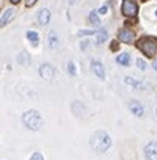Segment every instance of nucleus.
<instances>
[{
	"label": "nucleus",
	"mask_w": 157,
	"mask_h": 160,
	"mask_svg": "<svg viewBox=\"0 0 157 160\" xmlns=\"http://www.w3.org/2000/svg\"><path fill=\"white\" fill-rule=\"evenodd\" d=\"M111 146V138L109 135L103 130H99L95 132L92 136H91V148L99 152V154H103L105 151H108V148Z\"/></svg>",
	"instance_id": "nucleus-1"
},
{
	"label": "nucleus",
	"mask_w": 157,
	"mask_h": 160,
	"mask_svg": "<svg viewBox=\"0 0 157 160\" xmlns=\"http://www.w3.org/2000/svg\"><path fill=\"white\" fill-rule=\"evenodd\" d=\"M22 124L26 125V128H29L32 132H38L43 127V118L38 111L30 109V111H26L22 114Z\"/></svg>",
	"instance_id": "nucleus-2"
},
{
	"label": "nucleus",
	"mask_w": 157,
	"mask_h": 160,
	"mask_svg": "<svg viewBox=\"0 0 157 160\" xmlns=\"http://www.w3.org/2000/svg\"><path fill=\"white\" fill-rule=\"evenodd\" d=\"M138 48L148 56V57H152L155 56L157 52V41L152 40V38H143L138 41Z\"/></svg>",
	"instance_id": "nucleus-3"
},
{
	"label": "nucleus",
	"mask_w": 157,
	"mask_h": 160,
	"mask_svg": "<svg viewBox=\"0 0 157 160\" xmlns=\"http://www.w3.org/2000/svg\"><path fill=\"white\" fill-rule=\"evenodd\" d=\"M122 13L125 16H135L138 13V5L133 0H124L122 2Z\"/></svg>",
	"instance_id": "nucleus-4"
},
{
	"label": "nucleus",
	"mask_w": 157,
	"mask_h": 160,
	"mask_svg": "<svg viewBox=\"0 0 157 160\" xmlns=\"http://www.w3.org/2000/svg\"><path fill=\"white\" fill-rule=\"evenodd\" d=\"M38 73L40 76L44 79V81H51L54 78V68L49 65V63H43L40 68H38Z\"/></svg>",
	"instance_id": "nucleus-5"
},
{
	"label": "nucleus",
	"mask_w": 157,
	"mask_h": 160,
	"mask_svg": "<svg viewBox=\"0 0 157 160\" xmlns=\"http://www.w3.org/2000/svg\"><path fill=\"white\" fill-rule=\"evenodd\" d=\"M144 155H146L148 160H157V143L155 141H151V143L146 144Z\"/></svg>",
	"instance_id": "nucleus-6"
},
{
	"label": "nucleus",
	"mask_w": 157,
	"mask_h": 160,
	"mask_svg": "<svg viewBox=\"0 0 157 160\" xmlns=\"http://www.w3.org/2000/svg\"><path fill=\"white\" fill-rule=\"evenodd\" d=\"M129 109L132 111V114H135L137 118H143V114H144L143 105H141L140 102H137V100H132V102L129 103Z\"/></svg>",
	"instance_id": "nucleus-7"
},
{
	"label": "nucleus",
	"mask_w": 157,
	"mask_h": 160,
	"mask_svg": "<svg viewBox=\"0 0 157 160\" xmlns=\"http://www.w3.org/2000/svg\"><path fill=\"white\" fill-rule=\"evenodd\" d=\"M92 72L95 73V76L97 78H100V79H105V68H103V65L99 62V60H92Z\"/></svg>",
	"instance_id": "nucleus-8"
},
{
	"label": "nucleus",
	"mask_w": 157,
	"mask_h": 160,
	"mask_svg": "<svg viewBox=\"0 0 157 160\" xmlns=\"http://www.w3.org/2000/svg\"><path fill=\"white\" fill-rule=\"evenodd\" d=\"M119 40L122 41V43H133V38H135V35H133V32L132 30H129V29H122L121 32H119Z\"/></svg>",
	"instance_id": "nucleus-9"
},
{
	"label": "nucleus",
	"mask_w": 157,
	"mask_h": 160,
	"mask_svg": "<svg viewBox=\"0 0 157 160\" xmlns=\"http://www.w3.org/2000/svg\"><path fill=\"white\" fill-rule=\"evenodd\" d=\"M49 18H51L49 10H48V8H43V10L38 13V22H40V26H48Z\"/></svg>",
	"instance_id": "nucleus-10"
},
{
	"label": "nucleus",
	"mask_w": 157,
	"mask_h": 160,
	"mask_svg": "<svg viewBox=\"0 0 157 160\" xmlns=\"http://www.w3.org/2000/svg\"><path fill=\"white\" fill-rule=\"evenodd\" d=\"M13 16H14V10H11V8H8L3 14H2V18H0V27H3V26H7L8 22L13 19Z\"/></svg>",
	"instance_id": "nucleus-11"
},
{
	"label": "nucleus",
	"mask_w": 157,
	"mask_h": 160,
	"mask_svg": "<svg viewBox=\"0 0 157 160\" xmlns=\"http://www.w3.org/2000/svg\"><path fill=\"white\" fill-rule=\"evenodd\" d=\"M48 43H49L51 49H56V48H57V44H59V38H57V33H56L54 30H51V32L48 33Z\"/></svg>",
	"instance_id": "nucleus-12"
},
{
	"label": "nucleus",
	"mask_w": 157,
	"mask_h": 160,
	"mask_svg": "<svg viewBox=\"0 0 157 160\" xmlns=\"http://www.w3.org/2000/svg\"><path fill=\"white\" fill-rule=\"evenodd\" d=\"M118 63L119 65H122V67H127L129 63H130V54L129 52H122V54H119L118 56Z\"/></svg>",
	"instance_id": "nucleus-13"
},
{
	"label": "nucleus",
	"mask_w": 157,
	"mask_h": 160,
	"mask_svg": "<svg viewBox=\"0 0 157 160\" xmlns=\"http://www.w3.org/2000/svg\"><path fill=\"white\" fill-rule=\"evenodd\" d=\"M18 62H19L21 65H29V63H30V56H29L26 51H22V52L18 56Z\"/></svg>",
	"instance_id": "nucleus-14"
},
{
	"label": "nucleus",
	"mask_w": 157,
	"mask_h": 160,
	"mask_svg": "<svg viewBox=\"0 0 157 160\" xmlns=\"http://www.w3.org/2000/svg\"><path fill=\"white\" fill-rule=\"evenodd\" d=\"M72 109H73L75 114H78V116H83V114H84V106H83L81 102H75L72 105Z\"/></svg>",
	"instance_id": "nucleus-15"
},
{
	"label": "nucleus",
	"mask_w": 157,
	"mask_h": 160,
	"mask_svg": "<svg viewBox=\"0 0 157 160\" xmlns=\"http://www.w3.org/2000/svg\"><path fill=\"white\" fill-rule=\"evenodd\" d=\"M106 38H108V32H106L105 29H102L100 32H97V44L105 43V41H106Z\"/></svg>",
	"instance_id": "nucleus-16"
},
{
	"label": "nucleus",
	"mask_w": 157,
	"mask_h": 160,
	"mask_svg": "<svg viewBox=\"0 0 157 160\" xmlns=\"http://www.w3.org/2000/svg\"><path fill=\"white\" fill-rule=\"evenodd\" d=\"M89 22H92L94 26H100V19H99V13L97 11L89 13Z\"/></svg>",
	"instance_id": "nucleus-17"
},
{
	"label": "nucleus",
	"mask_w": 157,
	"mask_h": 160,
	"mask_svg": "<svg viewBox=\"0 0 157 160\" xmlns=\"http://www.w3.org/2000/svg\"><path fill=\"white\" fill-rule=\"evenodd\" d=\"M125 82H127V84H130V86H133L135 89H143V87H144V84H143V82H138L137 79H132V78H125Z\"/></svg>",
	"instance_id": "nucleus-18"
},
{
	"label": "nucleus",
	"mask_w": 157,
	"mask_h": 160,
	"mask_svg": "<svg viewBox=\"0 0 157 160\" xmlns=\"http://www.w3.org/2000/svg\"><path fill=\"white\" fill-rule=\"evenodd\" d=\"M27 38H29V40H30V43H33V44H37V43L40 41V37H38V33H37V32H33V30L27 32Z\"/></svg>",
	"instance_id": "nucleus-19"
},
{
	"label": "nucleus",
	"mask_w": 157,
	"mask_h": 160,
	"mask_svg": "<svg viewBox=\"0 0 157 160\" xmlns=\"http://www.w3.org/2000/svg\"><path fill=\"white\" fill-rule=\"evenodd\" d=\"M137 67L140 68V70H146V62L143 59H137Z\"/></svg>",
	"instance_id": "nucleus-20"
},
{
	"label": "nucleus",
	"mask_w": 157,
	"mask_h": 160,
	"mask_svg": "<svg viewBox=\"0 0 157 160\" xmlns=\"http://www.w3.org/2000/svg\"><path fill=\"white\" fill-rule=\"evenodd\" d=\"M30 160H44V158H43V154L41 152H33L32 157H30Z\"/></svg>",
	"instance_id": "nucleus-21"
},
{
	"label": "nucleus",
	"mask_w": 157,
	"mask_h": 160,
	"mask_svg": "<svg viewBox=\"0 0 157 160\" xmlns=\"http://www.w3.org/2000/svg\"><path fill=\"white\" fill-rule=\"evenodd\" d=\"M68 73H70L72 76H76V70H75V63H73V62L68 63Z\"/></svg>",
	"instance_id": "nucleus-22"
},
{
	"label": "nucleus",
	"mask_w": 157,
	"mask_h": 160,
	"mask_svg": "<svg viewBox=\"0 0 157 160\" xmlns=\"http://www.w3.org/2000/svg\"><path fill=\"white\" fill-rule=\"evenodd\" d=\"M95 32L94 30H79L78 32V37H86V35H94Z\"/></svg>",
	"instance_id": "nucleus-23"
},
{
	"label": "nucleus",
	"mask_w": 157,
	"mask_h": 160,
	"mask_svg": "<svg viewBox=\"0 0 157 160\" xmlns=\"http://www.w3.org/2000/svg\"><path fill=\"white\" fill-rule=\"evenodd\" d=\"M97 13H99V14H106V13H108V5H103V7H102Z\"/></svg>",
	"instance_id": "nucleus-24"
},
{
	"label": "nucleus",
	"mask_w": 157,
	"mask_h": 160,
	"mask_svg": "<svg viewBox=\"0 0 157 160\" xmlns=\"http://www.w3.org/2000/svg\"><path fill=\"white\" fill-rule=\"evenodd\" d=\"M35 2H37V0H26V5H27V7H33Z\"/></svg>",
	"instance_id": "nucleus-25"
},
{
	"label": "nucleus",
	"mask_w": 157,
	"mask_h": 160,
	"mask_svg": "<svg viewBox=\"0 0 157 160\" xmlns=\"http://www.w3.org/2000/svg\"><path fill=\"white\" fill-rule=\"evenodd\" d=\"M81 48H83V49H86V48H87V41H84V43L81 44Z\"/></svg>",
	"instance_id": "nucleus-26"
},
{
	"label": "nucleus",
	"mask_w": 157,
	"mask_h": 160,
	"mask_svg": "<svg viewBox=\"0 0 157 160\" xmlns=\"http://www.w3.org/2000/svg\"><path fill=\"white\" fill-rule=\"evenodd\" d=\"M21 0H11V3H19Z\"/></svg>",
	"instance_id": "nucleus-27"
},
{
	"label": "nucleus",
	"mask_w": 157,
	"mask_h": 160,
	"mask_svg": "<svg viewBox=\"0 0 157 160\" xmlns=\"http://www.w3.org/2000/svg\"><path fill=\"white\" fill-rule=\"evenodd\" d=\"M154 68H155V70H157V60L154 62Z\"/></svg>",
	"instance_id": "nucleus-28"
},
{
	"label": "nucleus",
	"mask_w": 157,
	"mask_h": 160,
	"mask_svg": "<svg viewBox=\"0 0 157 160\" xmlns=\"http://www.w3.org/2000/svg\"><path fill=\"white\" fill-rule=\"evenodd\" d=\"M70 3H72V5H73V3H75V0H70Z\"/></svg>",
	"instance_id": "nucleus-29"
},
{
	"label": "nucleus",
	"mask_w": 157,
	"mask_h": 160,
	"mask_svg": "<svg viewBox=\"0 0 157 160\" xmlns=\"http://www.w3.org/2000/svg\"><path fill=\"white\" fill-rule=\"evenodd\" d=\"M155 18H157V10H155Z\"/></svg>",
	"instance_id": "nucleus-30"
},
{
	"label": "nucleus",
	"mask_w": 157,
	"mask_h": 160,
	"mask_svg": "<svg viewBox=\"0 0 157 160\" xmlns=\"http://www.w3.org/2000/svg\"><path fill=\"white\" fill-rule=\"evenodd\" d=\"M155 114H157V108H155Z\"/></svg>",
	"instance_id": "nucleus-31"
}]
</instances>
